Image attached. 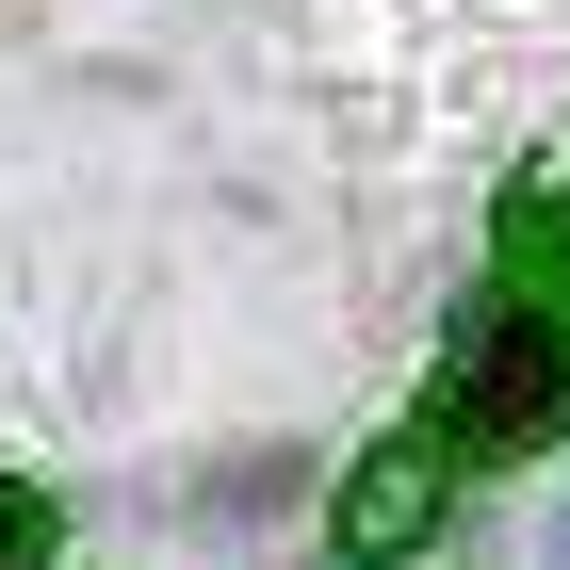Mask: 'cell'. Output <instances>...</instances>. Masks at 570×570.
<instances>
[{"instance_id": "3957f363", "label": "cell", "mask_w": 570, "mask_h": 570, "mask_svg": "<svg viewBox=\"0 0 570 570\" xmlns=\"http://www.w3.org/2000/svg\"><path fill=\"white\" fill-rule=\"evenodd\" d=\"M49 538H66V505L33 473H0V570H49Z\"/></svg>"}, {"instance_id": "7a4b0ae2", "label": "cell", "mask_w": 570, "mask_h": 570, "mask_svg": "<svg viewBox=\"0 0 570 570\" xmlns=\"http://www.w3.org/2000/svg\"><path fill=\"white\" fill-rule=\"evenodd\" d=\"M440 489H456V456H440V440H375V456L343 473V554H358V570L424 554V538H440Z\"/></svg>"}, {"instance_id": "5b68a950", "label": "cell", "mask_w": 570, "mask_h": 570, "mask_svg": "<svg viewBox=\"0 0 570 570\" xmlns=\"http://www.w3.org/2000/svg\"><path fill=\"white\" fill-rule=\"evenodd\" d=\"M538 570H570V505H554V538H538Z\"/></svg>"}, {"instance_id": "277c9868", "label": "cell", "mask_w": 570, "mask_h": 570, "mask_svg": "<svg viewBox=\"0 0 570 570\" xmlns=\"http://www.w3.org/2000/svg\"><path fill=\"white\" fill-rule=\"evenodd\" d=\"M522 228H538V262H554V277H570V179H554V196H538V213H522Z\"/></svg>"}, {"instance_id": "6da1fadb", "label": "cell", "mask_w": 570, "mask_h": 570, "mask_svg": "<svg viewBox=\"0 0 570 570\" xmlns=\"http://www.w3.org/2000/svg\"><path fill=\"white\" fill-rule=\"evenodd\" d=\"M440 456L473 440V456H554L570 440V309L538 294H473L456 309V343H440Z\"/></svg>"}]
</instances>
